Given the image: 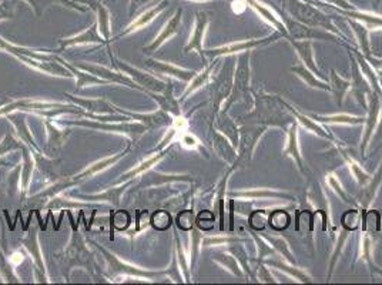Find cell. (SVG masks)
I'll list each match as a JSON object with an SVG mask.
<instances>
[{"label":"cell","instance_id":"obj_1","mask_svg":"<svg viewBox=\"0 0 382 285\" xmlns=\"http://www.w3.org/2000/svg\"><path fill=\"white\" fill-rule=\"evenodd\" d=\"M369 106L367 107L368 110V116L365 119V134H364V140H362L361 146V154H365V150L368 147L369 141L372 138V135L375 133L376 124L379 121V116H381V99L378 97V93L374 92L368 96Z\"/></svg>","mask_w":382,"mask_h":285},{"label":"cell","instance_id":"obj_2","mask_svg":"<svg viewBox=\"0 0 382 285\" xmlns=\"http://www.w3.org/2000/svg\"><path fill=\"white\" fill-rule=\"evenodd\" d=\"M351 93L354 94L357 100L362 104V107L367 110L368 103H367V97L372 93V87L369 84L367 77L364 76V73L358 66L357 60H352V80H351Z\"/></svg>","mask_w":382,"mask_h":285},{"label":"cell","instance_id":"obj_3","mask_svg":"<svg viewBox=\"0 0 382 285\" xmlns=\"http://www.w3.org/2000/svg\"><path fill=\"white\" fill-rule=\"evenodd\" d=\"M269 42L268 39H253V40H240V42H233L220 46L217 49L208 50L207 54L211 57H219V56H230V54H235V53H242V51H251L258 46H262L265 43Z\"/></svg>","mask_w":382,"mask_h":285},{"label":"cell","instance_id":"obj_4","mask_svg":"<svg viewBox=\"0 0 382 285\" xmlns=\"http://www.w3.org/2000/svg\"><path fill=\"white\" fill-rule=\"evenodd\" d=\"M284 157H291L295 163H297L298 168L304 173V160H303V154H301V149H299V142H298V126L292 124L288 131V140H287V147L283 151Z\"/></svg>","mask_w":382,"mask_h":285},{"label":"cell","instance_id":"obj_5","mask_svg":"<svg viewBox=\"0 0 382 285\" xmlns=\"http://www.w3.org/2000/svg\"><path fill=\"white\" fill-rule=\"evenodd\" d=\"M230 195L238 197V198H254V200H267V198H284L292 200L291 195L284 192L269 190V188H250V190H240V191H231Z\"/></svg>","mask_w":382,"mask_h":285},{"label":"cell","instance_id":"obj_6","mask_svg":"<svg viewBox=\"0 0 382 285\" xmlns=\"http://www.w3.org/2000/svg\"><path fill=\"white\" fill-rule=\"evenodd\" d=\"M292 47L297 50L298 57L301 59V62L305 67H308L310 70L314 71L317 76H319V70L314 60V46H312L311 40H294L291 42Z\"/></svg>","mask_w":382,"mask_h":285},{"label":"cell","instance_id":"obj_7","mask_svg":"<svg viewBox=\"0 0 382 285\" xmlns=\"http://www.w3.org/2000/svg\"><path fill=\"white\" fill-rule=\"evenodd\" d=\"M291 71H294L298 77L304 81L305 84L310 86L312 89H318V90H324V92H330V90H331V86L328 84V83H325L324 80H321L319 76H317V74H315L314 71L310 70L308 67H305L304 64L292 66V67H291Z\"/></svg>","mask_w":382,"mask_h":285},{"label":"cell","instance_id":"obj_8","mask_svg":"<svg viewBox=\"0 0 382 285\" xmlns=\"http://www.w3.org/2000/svg\"><path fill=\"white\" fill-rule=\"evenodd\" d=\"M276 256L267 258V260H265V264L269 265V267H274L277 270L283 271L287 275H290V277H292L294 279H297L299 282H311V277H310L304 270H301V268H298V267H294V264L287 263V261L283 263V261H280V260H276Z\"/></svg>","mask_w":382,"mask_h":285},{"label":"cell","instance_id":"obj_9","mask_svg":"<svg viewBox=\"0 0 382 285\" xmlns=\"http://www.w3.org/2000/svg\"><path fill=\"white\" fill-rule=\"evenodd\" d=\"M207 26H208L207 16L205 14H198L197 21H196V27H194V32H193V35L190 37V43L185 47V51H188L191 49L197 50L200 54L204 53V50H203V39H204Z\"/></svg>","mask_w":382,"mask_h":285},{"label":"cell","instance_id":"obj_10","mask_svg":"<svg viewBox=\"0 0 382 285\" xmlns=\"http://www.w3.org/2000/svg\"><path fill=\"white\" fill-rule=\"evenodd\" d=\"M340 153H341V156H342V158H344V161L348 164L349 171L352 173V176H354V178L357 180V183H358L360 185H362V187H364L365 184H368L369 180H371L372 177L369 176L367 171L364 170V167L360 164V161H358V160H357L352 154H349V151H348V150L340 149Z\"/></svg>","mask_w":382,"mask_h":285},{"label":"cell","instance_id":"obj_11","mask_svg":"<svg viewBox=\"0 0 382 285\" xmlns=\"http://www.w3.org/2000/svg\"><path fill=\"white\" fill-rule=\"evenodd\" d=\"M247 2L248 6H251L254 9L257 13L261 16L262 19H265V20L268 21L271 26H274L276 28H278L280 32H283L284 35H287V27L284 26V23L281 21V19L277 16L269 7H267L265 5H262L260 3L258 0H245Z\"/></svg>","mask_w":382,"mask_h":285},{"label":"cell","instance_id":"obj_12","mask_svg":"<svg viewBox=\"0 0 382 285\" xmlns=\"http://www.w3.org/2000/svg\"><path fill=\"white\" fill-rule=\"evenodd\" d=\"M285 106L288 107V110H290L291 113H292V116L297 119L298 123H301V124H303V126H304L308 131H311V133L319 135V137H324V138L331 140V135L328 134V131H326L325 128L319 126L318 123H317V120H312L311 117H308V116H305V114L299 113L298 110H295L294 107H291L290 104H287V103H285Z\"/></svg>","mask_w":382,"mask_h":285},{"label":"cell","instance_id":"obj_13","mask_svg":"<svg viewBox=\"0 0 382 285\" xmlns=\"http://www.w3.org/2000/svg\"><path fill=\"white\" fill-rule=\"evenodd\" d=\"M150 66L157 70L158 73H163V74H170V76H174V77L180 78L183 81H188V80H193L196 73L191 70H185V69H180V67H176L170 63H163V62H151Z\"/></svg>","mask_w":382,"mask_h":285},{"label":"cell","instance_id":"obj_14","mask_svg":"<svg viewBox=\"0 0 382 285\" xmlns=\"http://www.w3.org/2000/svg\"><path fill=\"white\" fill-rule=\"evenodd\" d=\"M331 90H333L337 104L342 106L344 99L347 96L348 92H351V80H345L344 77H341L340 74H337V71L331 70Z\"/></svg>","mask_w":382,"mask_h":285},{"label":"cell","instance_id":"obj_15","mask_svg":"<svg viewBox=\"0 0 382 285\" xmlns=\"http://www.w3.org/2000/svg\"><path fill=\"white\" fill-rule=\"evenodd\" d=\"M314 119L328 124H345V126H360L365 123L364 117H357L351 114H331V116H314Z\"/></svg>","mask_w":382,"mask_h":285},{"label":"cell","instance_id":"obj_16","mask_svg":"<svg viewBox=\"0 0 382 285\" xmlns=\"http://www.w3.org/2000/svg\"><path fill=\"white\" fill-rule=\"evenodd\" d=\"M349 24H351V27L355 32V35H357V39H358V43H360V47L362 50V54L364 56H369V51H371V43H369V28L361 23V21L354 20V19H351L349 21Z\"/></svg>","mask_w":382,"mask_h":285},{"label":"cell","instance_id":"obj_17","mask_svg":"<svg viewBox=\"0 0 382 285\" xmlns=\"http://www.w3.org/2000/svg\"><path fill=\"white\" fill-rule=\"evenodd\" d=\"M214 260H215V261H217L221 267H224V270L230 271L234 277L241 278L242 275H244V272H242V268L240 267V264H238V261L235 260V256H233L231 254H227V252H224V251H219V252H215V254H214Z\"/></svg>","mask_w":382,"mask_h":285},{"label":"cell","instance_id":"obj_18","mask_svg":"<svg viewBox=\"0 0 382 285\" xmlns=\"http://www.w3.org/2000/svg\"><path fill=\"white\" fill-rule=\"evenodd\" d=\"M264 238L271 244L272 248L276 249L277 254H280L281 258H284V261L295 265V256H294L292 251H291L290 244L285 241L283 237H264Z\"/></svg>","mask_w":382,"mask_h":285},{"label":"cell","instance_id":"obj_19","mask_svg":"<svg viewBox=\"0 0 382 285\" xmlns=\"http://www.w3.org/2000/svg\"><path fill=\"white\" fill-rule=\"evenodd\" d=\"M382 184V165L379 170L376 171V174L374 176V178H371L369 180L368 184H365L364 187V190H362V195H361V206L364 208H367L371 204V201L374 200L376 194V190H378V187Z\"/></svg>","mask_w":382,"mask_h":285},{"label":"cell","instance_id":"obj_20","mask_svg":"<svg viewBox=\"0 0 382 285\" xmlns=\"http://www.w3.org/2000/svg\"><path fill=\"white\" fill-rule=\"evenodd\" d=\"M119 66H120L121 69H124V70L127 71V73H131V76L133 77H139V81L142 83V84H146L149 89H151V90H157V92H161V90H164V83H161V81H158L157 78H153L151 76H149V74H144V73H142L140 70H135V69H131V67H128L127 64L126 63H119Z\"/></svg>","mask_w":382,"mask_h":285},{"label":"cell","instance_id":"obj_21","mask_svg":"<svg viewBox=\"0 0 382 285\" xmlns=\"http://www.w3.org/2000/svg\"><path fill=\"white\" fill-rule=\"evenodd\" d=\"M180 21H181V13H178L177 16H174V17H173V20L167 23V26L164 27L163 33H161V35L157 37L156 42H154L153 44H151V46H150L149 50H156L157 47H160V46H161V44L166 42V40H169V39H171L173 36L176 35V33L178 32Z\"/></svg>","mask_w":382,"mask_h":285},{"label":"cell","instance_id":"obj_22","mask_svg":"<svg viewBox=\"0 0 382 285\" xmlns=\"http://www.w3.org/2000/svg\"><path fill=\"white\" fill-rule=\"evenodd\" d=\"M344 14L349 16L351 19L364 23L368 28H382V16H376L372 13L365 12H342Z\"/></svg>","mask_w":382,"mask_h":285},{"label":"cell","instance_id":"obj_23","mask_svg":"<svg viewBox=\"0 0 382 285\" xmlns=\"http://www.w3.org/2000/svg\"><path fill=\"white\" fill-rule=\"evenodd\" d=\"M16 107H24V108H69V106H63V104H54V103H40V101H21V103H13L10 106L5 107L3 110H0V114L7 113L10 110H13Z\"/></svg>","mask_w":382,"mask_h":285},{"label":"cell","instance_id":"obj_24","mask_svg":"<svg viewBox=\"0 0 382 285\" xmlns=\"http://www.w3.org/2000/svg\"><path fill=\"white\" fill-rule=\"evenodd\" d=\"M253 238H254L255 244H257V248H258V256H260V261L277 255L276 249L271 247V244H269V242L267 241L264 237H258V235L253 233Z\"/></svg>","mask_w":382,"mask_h":285},{"label":"cell","instance_id":"obj_25","mask_svg":"<svg viewBox=\"0 0 382 285\" xmlns=\"http://www.w3.org/2000/svg\"><path fill=\"white\" fill-rule=\"evenodd\" d=\"M288 222H290V215L283 210H276L269 215V225L277 231H281L288 227Z\"/></svg>","mask_w":382,"mask_h":285},{"label":"cell","instance_id":"obj_26","mask_svg":"<svg viewBox=\"0 0 382 285\" xmlns=\"http://www.w3.org/2000/svg\"><path fill=\"white\" fill-rule=\"evenodd\" d=\"M326 183H328V185H330V188H333L334 192L340 197L344 203H351V197H349V194H348L347 191H345V188L342 187V184H341V181L337 178V176L334 174V173H331V174H328L326 176Z\"/></svg>","mask_w":382,"mask_h":285},{"label":"cell","instance_id":"obj_27","mask_svg":"<svg viewBox=\"0 0 382 285\" xmlns=\"http://www.w3.org/2000/svg\"><path fill=\"white\" fill-rule=\"evenodd\" d=\"M212 67H214V63L210 64V66H208V67L203 71V73H200V74H196V76H194V78H193V83H191L190 87L187 89V92H185L184 96H188L190 93L196 92V90H198V89H201V87H203V86L208 81L210 74H211Z\"/></svg>","mask_w":382,"mask_h":285},{"label":"cell","instance_id":"obj_28","mask_svg":"<svg viewBox=\"0 0 382 285\" xmlns=\"http://www.w3.org/2000/svg\"><path fill=\"white\" fill-rule=\"evenodd\" d=\"M361 217L362 213H358L357 210H351V211H347V213L342 215L341 224H342V227L345 228V230L352 231V230H355V228L358 227Z\"/></svg>","mask_w":382,"mask_h":285},{"label":"cell","instance_id":"obj_29","mask_svg":"<svg viewBox=\"0 0 382 285\" xmlns=\"http://www.w3.org/2000/svg\"><path fill=\"white\" fill-rule=\"evenodd\" d=\"M241 241L238 237H231V235H217V237H207L203 240V245L210 247V245H226V244H233V242Z\"/></svg>","mask_w":382,"mask_h":285},{"label":"cell","instance_id":"obj_30","mask_svg":"<svg viewBox=\"0 0 382 285\" xmlns=\"http://www.w3.org/2000/svg\"><path fill=\"white\" fill-rule=\"evenodd\" d=\"M120 157V156H119ZM119 157H112V158H106V160H101V161H99V163H96V164H93V165H90L87 170H85L80 176H78V178H85L87 177V176H93L94 173H97V171L100 170H103V168H106L107 165H110V164H113L114 161H117L119 160Z\"/></svg>","mask_w":382,"mask_h":285},{"label":"cell","instance_id":"obj_31","mask_svg":"<svg viewBox=\"0 0 382 285\" xmlns=\"http://www.w3.org/2000/svg\"><path fill=\"white\" fill-rule=\"evenodd\" d=\"M348 230H342L341 231V234H340V241H338V244H337V247H335V251H334V254H333V258H331V272H330V275L333 274V271L335 270V264H337V261H338V258H340L341 255V251H342V248H344V244L347 242L348 240Z\"/></svg>","mask_w":382,"mask_h":285},{"label":"cell","instance_id":"obj_32","mask_svg":"<svg viewBox=\"0 0 382 285\" xmlns=\"http://www.w3.org/2000/svg\"><path fill=\"white\" fill-rule=\"evenodd\" d=\"M90 42H101L99 36L96 35V27H92L90 30H87L86 33H83L78 37H74V39H70L69 42H66L64 44L69 46V44H76V43H90Z\"/></svg>","mask_w":382,"mask_h":285},{"label":"cell","instance_id":"obj_33","mask_svg":"<svg viewBox=\"0 0 382 285\" xmlns=\"http://www.w3.org/2000/svg\"><path fill=\"white\" fill-rule=\"evenodd\" d=\"M160 12V9H153V10H150V12H147V13H144L142 16V17H139L137 20L128 27L127 32H133V30H137L139 27H143L144 24H147L149 21H151L153 19H154V16H156L157 13Z\"/></svg>","mask_w":382,"mask_h":285},{"label":"cell","instance_id":"obj_34","mask_svg":"<svg viewBox=\"0 0 382 285\" xmlns=\"http://www.w3.org/2000/svg\"><path fill=\"white\" fill-rule=\"evenodd\" d=\"M161 157H163V156L160 154V156L153 157V158H150V160H147V161H144V163L140 164V167H137L135 170H134V168H133V170H131V171H128L127 174H126V176L123 177V180L133 177V176H137V174H140V173H143V171H144V170H149L150 167H151V165H154V164H156L157 161H158V160L161 158Z\"/></svg>","mask_w":382,"mask_h":285},{"label":"cell","instance_id":"obj_35","mask_svg":"<svg viewBox=\"0 0 382 285\" xmlns=\"http://www.w3.org/2000/svg\"><path fill=\"white\" fill-rule=\"evenodd\" d=\"M230 251H233L237 254V258L241 261V265H242V270L248 271L250 272V265H248V260L245 258L247 256V252H245V248L242 247V245H231L230 247Z\"/></svg>","mask_w":382,"mask_h":285},{"label":"cell","instance_id":"obj_36","mask_svg":"<svg viewBox=\"0 0 382 285\" xmlns=\"http://www.w3.org/2000/svg\"><path fill=\"white\" fill-rule=\"evenodd\" d=\"M258 281L260 282H277L276 278L271 275V271L264 265V264H260L258 267Z\"/></svg>","mask_w":382,"mask_h":285},{"label":"cell","instance_id":"obj_37","mask_svg":"<svg viewBox=\"0 0 382 285\" xmlns=\"http://www.w3.org/2000/svg\"><path fill=\"white\" fill-rule=\"evenodd\" d=\"M191 224H193V213L191 211H185L178 215V227L181 230H190Z\"/></svg>","mask_w":382,"mask_h":285},{"label":"cell","instance_id":"obj_38","mask_svg":"<svg viewBox=\"0 0 382 285\" xmlns=\"http://www.w3.org/2000/svg\"><path fill=\"white\" fill-rule=\"evenodd\" d=\"M203 222H208L211 227H214V214L210 213V211H203V213L200 214L198 215V220H197V224L200 225V224H203Z\"/></svg>","mask_w":382,"mask_h":285},{"label":"cell","instance_id":"obj_39","mask_svg":"<svg viewBox=\"0 0 382 285\" xmlns=\"http://www.w3.org/2000/svg\"><path fill=\"white\" fill-rule=\"evenodd\" d=\"M369 63L374 66V69H375L376 76H378V81H379V86H381V90H382V60H376V59H369Z\"/></svg>","mask_w":382,"mask_h":285},{"label":"cell","instance_id":"obj_40","mask_svg":"<svg viewBox=\"0 0 382 285\" xmlns=\"http://www.w3.org/2000/svg\"><path fill=\"white\" fill-rule=\"evenodd\" d=\"M183 142H185V144H187L188 147H194V146L197 144V141H196V140H194V138H193L191 135H185L184 138H183Z\"/></svg>","mask_w":382,"mask_h":285},{"label":"cell","instance_id":"obj_41","mask_svg":"<svg viewBox=\"0 0 382 285\" xmlns=\"http://www.w3.org/2000/svg\"><path fill=\"white\" fill-rule=\"evenodd\" d=\"M331 3H337V5H340L341 7H345V9H351V5L349 3H347L345 0H330Z\"/></svg>","mask_w":382,"mask_h":285},{"label":"cell","instance_id":"obj_42","mask_svg":"<svg viewBox=\"0 0 382 285\" xmlns=\"http://www.w3.org/2000/svg\"><path fill=\"white\" fill-rule=\"evenodd\" d=\"M372 270H375L376 272H378V274H379V275H382V270H379V268H376V267H374V268H372Z\"/></svg>","mask_w":382,"mask_h":285},{"label":"cell","instance_id":"obj_43","mask_svg":"<svg viewBox=\"0 0 382 285\" xmlns=\"http://www.w3.org/2000/svg\"><path fill=\"white\" fill-rule=\"evenodd\" d=\"M197 2H208V0H197Z\"/></svg>","mask_w":382,"mask_h":285},{"label":"cell","instance_id":"obj_44","mask_svg":"<svg viewBox=\"0 0 382 285\" xmlns=\"http://www.w3.org/2000/svg\"><path fill=\"white\" fill-rule=\"evenodd\" d=\"M0 164H2V163H0Z\"/></svg>","mask_w":382,"mask_h":285}]
</instances>
